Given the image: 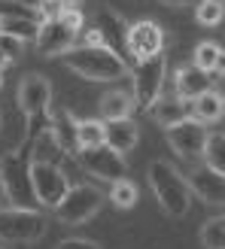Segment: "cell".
I'll use <instances>...</instances> for the list:
<instances>
[{"label": "cell", "instance_id": "38", "mask_svg": "<svg viewBox=\"0 0 225 249\" xmlns=\"http://www.w3.org/2000/svg\"><path fill=\"white\" fill-rule=\"evenodd\" d=\"M0 89H3V76H0Z\"/></svg>", "mask_w": 225, "mask_h": 249}, {"label": "cell", "instance_id": "30", "mask_svg": "<svg viewBox=\"0 0 225 249\" xmlns=\"http://www.w3.org/2000/svg\"><path fill=\"white\" fill-rule=\"evenodd\" d=\"M55 249H104V246H97L89 237H67V240H61Z\"/></svg>", "mask_w": 225, "mask_h": 249}, {"label": "cell", "instance_id": "32", "mask_svg": "<svg viewBox=\"0 0 225 249\" xmlns=\"http://www.w3.org/2000/svg\"><path fill=\"white\" fill-rule=\"evenodd\" d=\"M79 46H107V43H104L101 31H97L94 24H92L89 31H82V34H79Z\"/></svg>", "mask_w": 225, "mask_h": 249}, {"label": "cell", "instance_id": "39", "mask_svg": "<svg viewBox=\"0 0 225 249\" xmlns=\"http://www.w3.org/2000/svg\"><path fill=\"white\" fill-rule=\"evenodd\" d=\"M0 131H3V119H0Z\"/></svg>", "mask_w": 225, "mask_h": 249}, {"label": "cell", "instance_id": "12", "mask_svg": "<svg viewBox=\"0 0 225 249\" xmlns=\"http://www.w3.org/2000/svg\"><path fill=\"white\" fill-rule=\"evenodd\" d=\"M165 49V31H161L158 21H134L131 31H128V55L134 61H146V58H155L161 55Z\"/></svg>", "mask_w": 225, "mask_h": 249}, {"label": "cell", "instance_id": "5", "mask_svg": "<svg viewBox=\"0 0 225 249\" xmlns=\"http://www.w3.org/2000/svg\"><path fill=\"white\" fill-rule=\"evenodd\" d=\"M165 76H168V58H165V52L134 64V91L131 94H134V107L140 109V113H149L152 104L161 97Z\"/></svg>", "mask_w": 225, "mask_h": 249}, {"label": "cell", "instance_id": "23", "mask_svg": "<svg viewBox=\"0 0 225 249\" xmlns=\"http://www.w3.org/2000/svg\"><path fill=\"white\" fill-rule=\"evenodd\" d=\"M110 204L112 207H119V210H131V207H137V185L125 177V179H119V182H110Z\"/></svg>", "mask_w": 225, "mask_h": 249}, {"label": "cell", "instance_id": "4", "mask_svg": "<svg viewBox=\"0 0 225 249\" xmlns=\"http://www.w3.org/2000/svg\"><path fill=\"white\" fill-rule=\"evenodd\" d=\"M46 234V216L31 207L0 210V243H34Z\"/></svg>", "mask_w": 225, "mask_h": 249}, {"label": "cell", "instance_id": "1", "mask_svg": "<svg viewBox=\"0 0 225 249\" xmlns=\"http://www.w3.org/2000/svg\"><path fill=\"white\" fill-rule=\"evenodd\" d=\"M64 67L89 82H116L128 76V64L119 52L107 46H73L67 55H61Z\"/></svg>", "mask_w": 225, "mask_h": 249}, {"label": "cell", "instance_id": "13", "mask_svg": "<svg viewBox=\"0 0 225 249\" xmlns=\"http://www.w3.org/2000/svg\"><path fill=\"white\" fill-rule=\"evenodd\" d=\"M186 179H189L192 197H201V201L210 204V207H222L225 204V177L222 173H216L207 164H201V167H195Z\"/></svg>", "mask_w": 225, "mask_h": 249}, {"label": "cell", "instance_id": "35", "mask_svg": "<svg viewBox=\"0 0 225 249\" xmlns=\"http://www.w3.org/2000/svg\"><path fill=\"white\" fill-rule=\"evenodd\" d=\"M213 76H225V49L219 52V61H216V67H213Z\"/></svg>", "mask_w": 225, "mask_h": 249}, {"label": "cell", "instance_id": "28", "mask_svg": "<svg viewBox=\"0 0 225 249\" xmlns=\"http://www.w3.org/2000/svg\"><path fill=\"white\" fill-rule=\"evenodd\" d=\"M70 0H43L40 9H37V16H40V21H52V18H61L67 12Z\"/></svg>", "mask_w": 225, "mask_h": 249}, {"label": "cell", "instance_id": "14", "mask_svg": "<svg viewBox=\"0 0 225 249\" xmlns=\"http://www.w3.org/2000/svg\"><path fill=\"white\" fill-rule=\"evenodd\" d=\"M94 28L101 31L107 49H112V52H119V55L125 58V52H128V31H131V24L122 18V12L110 9V6L97 9V16H94Z\"/></svg>", "mask_w": 225, "mask_h": 249}, {"label": "cell", "instance_id": "21", "mask_svg": "<svg viewBox=\"0 0 225 249\" xmlns=\"http://www.w3.org/2000/svg\"><path fill=\"white\" fill-rule=\"evenodd\" d=\"M37 31H40V18H0V34L16 40H37Z\"/></svg>", "mask_w": 225, "mask_h": 249}, {"label": "cell", "instance_id": "8", "mask_svg": "<svg viewBox=\"0 0 225 249\" xmlns=\"http://www.w3.org/2000/svg\"><path fill=\"white\" fill-rule=\"evenodd\" d=\"M31 179H34L37 204L46 207V210H55L64 201V195L70 192V179H67V173L61 170V164H40V161H34Z\"/></svg>", "mask_w": 225, "mask_h": 249}, {"label": "cell", "instance_id": "9", "mask_svg": "<svg viewBox=\"0 0 225 249\" xmlns=\"http://www.w3.org/2000/svg\"><path fill=\"white\" fill-rule=\"evenodd\" d=\"M165 134H168V146H170L180 158H186V161H198V158H204V149H207V137H210V131H207V124H204L201 119L189 116V119H183L180 124L168 128Z\"/></svg>", "mask_w": 225, "mask_h": 249}, {"label": "cell", "instance_id": "29", "mask_svg": "<svg viewBox=\"0 0 225 249\" xmlns=\"http://www.w3.org/2000/svg\"><path fill=\"white\" fill-rule=\"evenodd\" d=\"M61 18H64V24H67V28H73L76 34H82V24H85V16H82V9H76V6L70 3V6H67V12H64Z\"/></svg>", "mask_w": 225, "mask_h": 249}, {"label": "cell", "instance_id": "7", "mask_svg": "<svg viewBox=\"0 0 225 249\" xmlns=\"http://www.w3.org/2000/svg\"><path fill=\"white\" fill-rule=\"evenodd\" d=\"M76 161L82 164V170L94 179L104 182H119L128 177V161H125L122 152H116L112 146H92V149H79Z\"/></svg>", "mask_w": 225, "mask_h": 249}, {"label": "cell", "instance_id": "6", "mask_svg": "<svg viewBox=\"0 0 225 249\" xmlns=\"http://www.w3.org/2000/svg\"><path fill=\"white\" fill-rule=\"evenodd\" d=\"M101 207H104L101 189H94L89 182H79V185H70L64 201L55 207V219L61 225H85L92 216H97Z\"/></svg>", "mask_w": 225, "mask_h": 249}, {"label": "cell", "instance_id": "17", "mask_svg": "<svg viewBox=\"0 0 225 249\" xmlns=\"http://www.w3.org/2000/svg\"><path fill=\"white\" fill-rule=\"evenodd\" d=\"M140 140V128H137L134 119H112L107 122V146H112L116 152L128 155L131 149Z\"/></svg>", "mask_w": 225, "mask_h": 249}, {"label": "cell", "instance_id": "16", "mask_svg": "<svg viewBox=\"0 0 225 249\" xmlns=\"http://www.w3.org/2000/svg\"><path fill=\"white\" fill-rule=\"evenodd\" d=\"M213 73H207L201 67H180L177 76H173V89H177V97H183V101H195V97H201L204 91L213 89Z\"/></svg>", "mask_w": 225, "mask_h": 249}, {"label": "cell", "instance_id": "18", "mask_svg": "<svg viewBox=\"0 0 225 249\" xmlns=\"http://www.w3.org/2000/svg\"><path fill=\"white\" fill-rule=\"evenodd\" d=\"M149 113H152V119H155L158 128L168 131V128H173V124H180L183 119H189V107H186L183 97L173 94V97H158Z\"/></svg>", "mask_w": 225, "mask_h": 249}, {"label": "cell", "instance_id": "20", "mask_svg": "<svg viewBox=\"0 0 225 249\" xmlns=\"http://www.w3.org/2000/svg\"><path fill=\"white\" fill-rule=\"evenodd\" d=\"M192 116L201 119L204 124L219 122V119L225 116V94H219L216 89H210V91H204L201 97H195V101H192Z\"/></svg>", "mask_w": 225, "mask_h": 249}, {"label": "cell", "instance_id": "3", "mask_svg": "<svg viewBox=\"0 0 225 249\" xmlns=\"http://www.w3.org/2000/svg\"><path fill=\"white\" fill-rule=\"evenodd\" d=\"M31 146L21 143L19 149H12L0 158V173H3V182H6V195H9V204L12 207H31L37 204V195H34V179H31Z\"/></svg>", "mask_w": 225, "mask_h": 249}, {"label": "cell", "instance_id": "25", "mask_svg": "<svg viewBox=\"0 0 225 249\" xmlns=\"http://www.w3.org/2000/svg\"><path fill=\"white\" fill-rule=\"evenodd\" d=\"M201 246L204 249H225V213L204 222V228H201Z\"/></svg>", "mask_w": 225, "mask_h": 249}, {"label": "cell", "instance_id": "2", "mask_svg": "<svg viewBox=\"0 0 225 249\" xmlns=\"http://www.w3.org/2000/svg\"><path fill=\"white\" fill-rule=\"evenodd\" d=\"M149 189H152L155 201L161 204L168 216L180 219L189 213L192 207V189H189V179L183 177V173L170 164L168 158H155L152 164H149Z\"/></svg>", "mask_w": 225, "mask_h": 249}, {"label": "cell", "instance_id": "15", "mask_svg": "<svg viewBox=\"0 0 225 249\" xmlns=\"http://www.w3.org/2000/svg\"><path fill=\"white\" fill-rule=\"evenodd\" d=\"M49 124H52L55 137L61 140L67 155H79V119L70 113L67 107L52 104L49 107Z\"/></svg>", "mask_w": 225, "mask_h": 249}, {"label": "cell", "instance_id": "33", "mask_svg": "<svg viewBox=\"0 0 225 249\" xmlns=\"http://www.w3.org/2000/svg\"><path fill=\"white\" fill-rule=\"evenodd\" d=\"M6 207H12V204H9V195H6V182H3V173H0V210H6Z\"/></svg>", "mask_w": 225, "mask_h": 249}, {"label": "cell", "instance_id": "11", "mask_svg": "<svg viewBox=\"0 0 225 249\" xmlns=\"http://www.w3.org/2000/svg\"><path fill=\"white\" fill-rule=\"evenodd\" d=\"M76 40H79V34L73 28H67L64 18H52V21H40L34 46L43 58H61L76 46Z\"/></svg>", "mask_w": 225, "mask_h": 249}, {"label": "cell", "instance_id": "24", "mask_svg": "<svg viewBox=\"0 0 225 249\" xmlns=\"http://www.w3.org/2000/svg\"><path fill=\"white\" fill-rule=\"evenodd\" d=\"M204 164L225 177V134H210L204 149Z\"/></svg>", "mask_w": 225, "mask_h": 249}, {"label": "cell", "instance_id": "19", "mask_svg": "<svg viewBox=\"0 0 225 249\" xmlns=\"http://www.w3.org/2000/svg\"><path fill=\"white\" fill-rule=\"evenodd\" d=\"M97 109H101V119L104 122H112V119H131L134 113V94L125 91V89H112L101 97V104H97Z\"/></svg>", "mask_w": 225, "mask_h": 249}, {"label": "cell", "instance_id": "26", "mask_svg": "<svg viewBox=\"0 0 225 249\" xmlns=\"http://www.w3.org/2000/svg\"><path fill=\"white\" fill-rule=\"evenodd\" d=\"M195 18H198V24H204V28H216L225 18V3H219V0H198Z\"/></svg>", "mask_w": 225, "mask_h": 249}, {"label": "cell", "instance_id": "31", "mask_svg": "<svg viewBox=\"0 0 225 249\" xmlns=\"http://www.w3.org/2000/svg\"><path fill=\"white\" fill-rule=\"evenodd\" d=\"M21 46H24V40H16V36H6V34H0V49L9 55V58H16L19 52H21Z\"/></svg>", "mask_w": 225, "mask_h": 249}, {"label": "cell", "instance_id": "27", "mask_svg": "<svg viewBox=\"0 0 225 249\" xmlns=\"http://www.w3.org/2000/svg\"><path fill=\"white\" fill-rule=\"evenodd\" d=\"M219 52H222V46L204 40V43H198V46H195V61H192V64H195V67H201V70H207V73H213L216 61H219Z\"/></svg>", "mask_w": 225, "mask_h": 249}, {"label": "cell", "instance_id": "36", "mask_svg": "<svg viewBox=\"0 0 225 249\" xmlns=\"http://www.w3.org/2000/svg\"><path fill=\"white\" fill-rule=\"evenodd\" d=\"M12 61H16V58H9V55L3 52V49H0V73H3V70H6V67L12 64Z\"/></svg>", "mask_w": 225, "mask_h": 249}, {"label": "cell", "instance_id": "40", "mask_svg": "<svg viewBox=\"0 0 225 249\" xmlns=\"http://www.w3.org/2000/svg\"><path fill=\"white\" fill-rule=\"evenodd\" d=\"M3 155H6V152H3V149H0V158H3Z\"/></svg>", "mask_w": 225, "mask_h": 249}, {"label": "cell", "instance_id": "22", "mask_svg": "<svg viewBox=\"0 0 225 249\" xmlns=\"http://www.w3.org/2000/svg\"><path fill=\"white\" fill-rule=\"evenodd\" d=\"M107 143V122L104 119H82L79 122V149L104 146Z\"/></svg>", "mask_w": 225, "mask_h": 249}, {"label": "cell", "instance_id": "41", "mask_svg": "<svg viewBox=\"0 0 225 249\" xmlns=\"http://www.w3.org/2000/svg\"><path fill=\"white\" fill-rule=\"evenodd\" d=\"M219 3H225V0H219Z\"/></svg>", "mask_w": 225, "mask_h": 249}, {"label": "cell", "instance_id": "34", "mask_svg": "<svg viewBox=\"0 0 225 249\" xmlns=\"http://www.w3.org/2000/svg\"><path fill=\"white\" fill-rule=\"evenodd\" d=\"M158 3H165V6H177V9H180V6H192V3L198 6V0H158Z\"/></svg>", "mask_w": 225, "mask_h": 249}, {"label": "cell", "instance_id": "37", "mask_svg": "<svg viewBox=\"0 0 225 249\" xmlns=\"http://www.w3.org/2000/svg\"><path fill=\"white\" fill-rule=\"evenodd\" d=\"M19 3H24V6H31V9L37 12V9H40V3H43V0H19Z\"/></svg>", "mask_w": 225, "mask_h": 249}, {"label": "cell", "instance_id": "10", "mask_svg": "<svg viewBox=\"0 0 225 249\" xmlns=\"http://www.w3.org/2000/svg\"><path fill=\"white\" fill-rule=\"evenodd\" d=\"M16 101H19V109H21L24 119L49 113V107H52V82L46 76H40V73H28V76L19 82Z\"/></svg>", "mask_w": 225, "mask_h": 249}]
</instances>
